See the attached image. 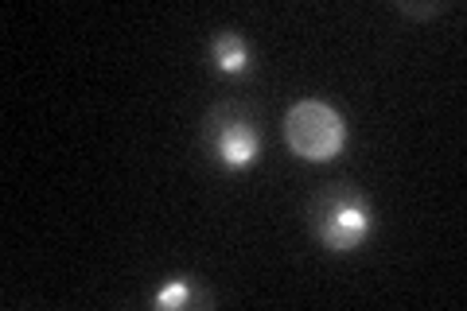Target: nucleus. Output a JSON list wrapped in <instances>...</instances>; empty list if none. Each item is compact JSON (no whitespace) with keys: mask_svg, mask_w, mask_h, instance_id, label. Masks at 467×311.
Wrapping results in <instances>:
<instances>
[{"mask_svg":"<svg viewBox=\"0 0 467 311\" xmlns=\"http://www.w3.org/2000/svg\"><path fill=\"white\" fill-rule=\"evenodd\" d=\"M308 222H312V233L319 238V245H327L331 254H355L370 238L374 214L358 187L331 183L312 199Z\"/></svg>","mask_w":467,"mask_h":311,"instance_id":"nucleus-1","label":"nucleus"},{"mask_svg":"<svg viewBox=\"0 0 467 311\" xmlns=\"http://www.w3.org/2000/svg\"><path fill=\"white\" fill-rule=\"evenodd\" d=\"M202 144H207V152L214 156V164L226 171L254 168L257 148H261L254 117L242 106H234V101H223V106H214L202 117Z\"/></svg>","mask_w":467,"mask_h":311,"instance_id":"nucleus-2","label":"nucleus"},{"mask_svg":"<svg viewBox=\"0 0 467 311\" xmlns=\"http://www.w3.org/2000/svg\"><path fill=\"white\" fill-rule=\"evenodd\" d=\"M285 140L300 160L324 164V160L339 156V148L347 140V125L331 106L308 98V101H296L285 113Z\"/></svg>","mask_w":467,"mask_h":311,"instance_id":"nucleus-3","label":"nucleus"},{"mask_svg":"<svg viewBox=\"0 0 467 311\" xmlns=\"http://www.w3.org/2000/svg\"><path fill=\"white\" fill-rule=\"evenodd\" d=\"M211 58L218 74H226V78H242L250 70V47H245V39L234 27H218L211 36Z\"/></svg>","mask_w":467,"mask_h":311,"instance_id":"nucleus-4","label":"nucleus"},{"mask_svg":"<svg viewBox=\"0 0 467 311\" xmlns=\"http://www.w3.org/2000/svg\"><path fill=\"white\" fill-rule=\"evenodd\" d=\"M195 300V292H192V280L187 276H171L164 280V288L156 292V307H187Z\"/></svg>","mask_w":467,"mask_h":311,"instance_id":"nucleus-5","label":"nucleus"},{"mask_svg":"<svg viewBox=\"0 0 467 311\" xmlns=\"http://www.w3.org/2000/svg\"><path fill=\"white\" fill-rule=\"evenodd\" d=\"M405 12H413V16H432V12H441V5H425V8H409L405 5Z\"/></svg>","mask_w":467,"mask_h":311,"instance_id":"nucleus-6","label":"nucleus"}]
</instances>
